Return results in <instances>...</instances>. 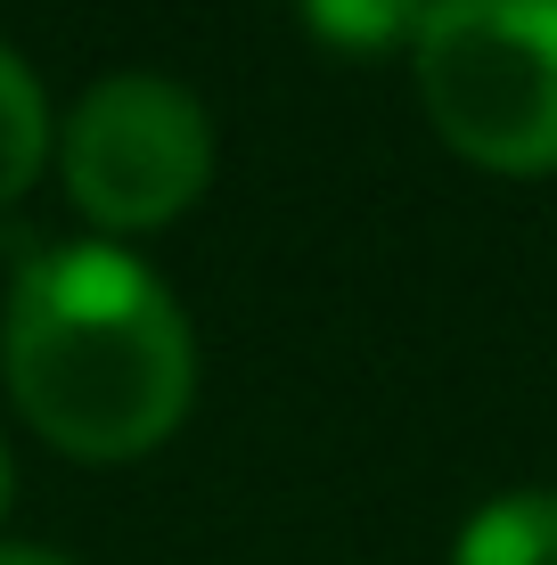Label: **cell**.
Instances as JSON below:
<instances>
[{
	"instance_id": "1",
	"label": "cell",
	"mask_w": 557,
	"mask_h": 565,
	"mask_svg": "<svg viewBox=\"0 0 557 565\" xmlns=\"http://www.w3.org/2000/svg\"><path fill=\"white\" fill-rule=\"evenodd\" d=\"M197 385L181 303L115 246H57L9 296V394L57 451L131 459L164 443Z\"/></svg>"
},
{
	"instance_id": "2",
	"label": "cell",
	"mask_w": 557,
	"mask_h": 565,
	"mask_svg": "<svg viewBox=\"0 0 557 565\" xmlns=\"http://www.w3.org/2000/svg\"><path fill=\"white\" fill-rule=\"evenodd\" d=\"M418 99L484 172H557V0H435Z\"/></svg>"
},
{
	"instance_id": "3",
	"label": "cell",
	"mask_w": 557,
	"mask_h": 565,
	"mask_svg": "<svg viewBox=\"0 0 557 565\" xmlns=\"http://www.w3.org/2000/svg\"><path fill=\"white\" fill-rule=\"evenodd\" d=\"M66 189L107 230H157L172 222L214 172V124L197 90L164 74H107L66 115Z\"/></svg>"
},
{
	"instance_id": "4",
	"label": "cell",
	"mask_w": 557,
	"mask_h": 565,
	"mask_svg": "<svg viewBox=\"0 0 557 565\" xmlns=\"http://www.w3.org/2000/svg\"><path fill=\"white\" fill-rule=\"evenodd\" d=\"M459 565H557V492H508L459 533Z\"/></svg>"
},
{
	"instance_id": "5",
	"label": "cell",
	"mask_w": 557,
	"mask_h": 565,
	"mask_svg": "<svg viewBox=\"0 0 557 565\" xmlns=\"http://www.w3.org/2000/svg\"><path fill=\"white\" fill-rule=\"evenodd\" d=\"M42 148H50V107H42V83L0 50V205L42 172Z\"/></svg>"
},
{
	"instance_id": "6",
	"label": "cell",
	"mask_w": 557,
	"mask_h": 565,
	"mask_svg": "<svg viewBox=\"0 0 557 565\" xmlns=\"http://www.w3.org/2000/svg\"><path fill=\"white\" fill-rule=\"evenodd\" d=\"M296 9L336 50H394V42H418L435 0H296Z\"/></svg>"
},
{
	"instance_id": "7",
	"label": "cell",
	"mask_w": 557,
	"mask_h": 565,
	"mask_svg": "<svg viewBox=\"0 0 557 565\" xmlns=\"http://www.w3.org/2000/svg\"><path fill=\"white\" fill-rule=\"evenodd\" d=\"M0 565H66L57 550H33V541H0Z\"/></svg>"
},
{
	"instance_id": "8",
	"label": "cell",
	"mask_w": 557,
	"mask_h": 565,
	"mask_svg": "<svg viewBox=\"0 0 557 565\" xmlns=\"http://www.w3.org/2000/svg\"><path fill=\"white\" fill-rule=\"evenodd\" d=\"M0 509H9V443H0Z\"/></svg>"
}]
</instances>
